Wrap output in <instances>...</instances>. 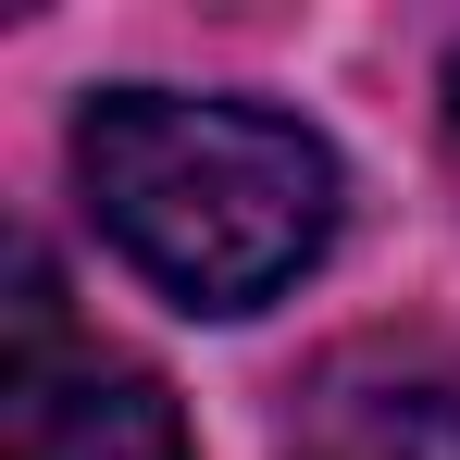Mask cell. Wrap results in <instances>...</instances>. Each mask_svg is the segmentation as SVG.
Returning a JSON list of instances; mask_svg holds the SVG:
<instances>
[{"instance_id": "obj_2", "label": "cell", "mask_w": 460, "mask_h": 460, "mask_svg": "<svg viewBox=\"0 0 460 460\" xmlns=\"http://www.w3.org/2000/svg\"><path fill=\"white\" fill-rule=\"evenodd\" d=\"M0 460H187L174 385L75 349L63 287L38 249H13V336H0Z\"/></svg>"}, {"instance_id": "obj_1", "label": "cell", "mask_w": 460, "mask_h": 460, "mask_svg": "<svg viewBox=\"0 0 460 460\" xmlns=\"http://www.w3.org/2000/svg\"><path fill=\"white\" fill-rule=\"evenodd\" d=\"M75 174L112 249L187 311L287 299L336 236V150L287 112H249V100L112 87L75 125Z\"/></svg>"}, {"instance_id": "obj_3", "label": "cell", "mask_w": 460, "mask_h": 460, "mask_svg": "<svg viewBox=\"0 0 460 460\" xmlns=\"http://www.w3.org/2000/svg\"><path fill=\"white\" fill-rule=\"evenodd\" d=\"M287 460H460V349L436 336H361L311 374Z\"/></svg>"}, {"instance_id": "obj_4", "label": "cell", "mask_w": 460, "mask_h": 460, "mask_svg": "<svg viewBox=\"0 0 460 460\" xmlns=\"http://www.w3.org/2000/svg\"><path fill=\"white\" fill-rule=\"evenodd\" d=\"M448 150H460V50H448Z\"/></svg>"}]
</instances>
